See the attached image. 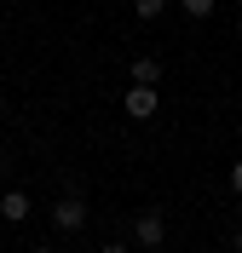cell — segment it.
<instances>
[{
	"label": "cell",
	"instance_id": "9c48e42d",
	"mask_svg": "<svg viewBox=\"0 0 242 253\" xmlns=\"http://www.w3.org/2000/svg\"><path fill=\"white\" fill-rule=\"evenodd\" d=\"M98 253H133V248H127V242H104Z\"/></svg>",
	"mask_w": 242,
	"mask_h": 253
},
{
	"label": "cell",
	"instance_id": "7c38bea8",
	"mask_svg": "<svg viewBox=\"0 0 242 253\" xmlns=\"http://www.w3.org/2000/svg\"><path fill=\"white\" fill-rule=\"evenodd\" d=\"M237 132H242V121H237Z\"/></svg>",
	"mask_w": 242,
	"mask_h": 253
},
{
	"label": "cell",
	"instance_id": "277c9868",
	"mask_svg": "<svg viewBox=\"0 0 242 253\" xmlns=\"http://www.w3.org/2000/svg\"><path fill=\"white\" fill-rule=\"evenodd\" d=\"M0 219L23 224V219H29V196H23V190H6V196H0Z\"/></svg>",
	"mask_w": 242,
	"mask_h": 253
},
{
	"label": "cell",
	"instance_id": "8992f818",
	"mask_svg": "<svg viewBox=\"0 0 242 253\" xmlns=\"http://www.w3.org/2000/svg\"><path fill=\"white\" fill-rule=\"evenodd\" d=\"M133 12H139V17H161V12H167V0H133Z\"/></svg>",
	"mask_w": 242,
	"mask_h": 253
},
{
	"label": "cell",
	"instance_id": "7a4b0ae2",
	"mask_svg": "<svg viewBox=\"0 0 242 253\" xmlns=\"http://www.w3.org/2000/svg\"><path fill=\"white\" fill-rule=\"evenodd\" d=\"M121 110H127L133 121H150V115L161 110V98H156V86H133V92L121 98Z\"/></svg>",
	"mask_w": 242,
	"mask_h": 253
},
{
	"label": "cell",
	"instance_id": "ba28073f",
	"mask_svg": "<svg viewBox=\"0 0 242 253\" xmlns=\"http://www.w3.org/2000/svg\"><path fill=\"white\" fill-rule=\"evenodd\" d=\"M231 190L242 196V156H237V167H231Z\"/></svg>",
	"mask_w": 242,
	"mask_h": 253
},
{
	"label": "cell",
	"instance_id": "30bf717a",
	"mask_svg": "<svg viewBox=\"0 0 242 253\" xmlns=\"http://www.w3.org/2000/svg\"><path fill=\"white\" fill-rule=\"evenodd\" d=\"M231 253H242V224H237V230H231Z\"/></svg>",
	"mask_w": 242,
	"mask_h": 253
},
{
	"label": "cell",
	"instance_id": "5b68a950",
	"mask_svg": "<svg viewBox=\"0 0 242 253\" xmlns=\"http://www.w3.org/2000/svg\"><path fill=\"white\" fill-rule=\"evenodd\" d=\"M161 81V63L156 58H133V86H156Z\"/></svg>",
	"mask_w": 242,
	"mask_h": 253
},
{
	"label": "cell",
	"instance_id": "4fadbf2b",
	"mask_svg": "<svg viewBox=\"0 0 242 253\" xmlns=\"http://www.w3.org/2000/svg\"><path fill=\"white\" fill-rule=\"evenodd\" d=\"M237 35H242V29H237Z\"/></svg>",
	"mask_w": 242,
	"mask_h": 253
},
{
	"label": "cell",
	"instance_id": "52a82bcc",
	"mask_svg": "<svg viewBox=\"0 0 242 253\" xmlns=\"http://www.w3.org/2000/svg\"><path fill=\"white\" fill-rule=\"evenodd\" d=\"M213 12V0H185V17H208Z\"/></svg>",
	"mask_w": 242,
	"mask_h": 253
},
{
	"label": "cell",
	"instance_id": "3957f363",
	"mask_svg": "<svg viewBox=\"0 0 242 253\" xmlns=\"http://www.w3.org/2000/svg\"><path fill=\"white\" fill-rule=\"evenodd\" d=\"M52 224H58V230H81V224H87V202H81V196L52 202Z\"/></svg>",
	"mask_w": 242,
	"mask_h": 253
},
{
	"label": "cell",
	"instance_id": "6da1fadb",
	"mask_svg": "<svg viewBox=\"0 0 242 253\" xmlns=\"http://www.w3.org/2000/svg\"><path fill=\"white\" fill-rule=\"evenodd\" d=\"M133 242H139V248H167V213H161V207H145V213L133 219Z\"/></svg>",
	"mask_w": 242,
	"mask_h": 253
},
{
	"label": "cell",
	"instance_id": "8fae6325",
	"mask_svg": "<svg viewBox=\"0 0 242 253\" xmlns=\"http://www.w3.org/2000/svg\"><path fill=\"white\" fill-rule=\"evenodd\" d=\"M29 253H58V248H29Z\"/></svg>",
	"mask_w": 242,
	"mask_h": 253
}]
</instances>
